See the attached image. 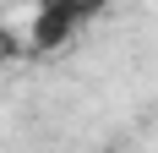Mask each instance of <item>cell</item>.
Wrapping results in <instances>:
<instances>
[{
    "instance_id": "1",
    "label": "cell",
    "mask_w": 158,
    "mask_h": 153,
    "mask_svg": "<svg viewBox=\"0 0 158 153\" xmlns=\"http://www.w3.org/2000/svg\"><path fill=\"white\" fill-rule=\"evenodd\" d=\"M104 6H109V0H38V11H33V49H38V55L65 49L87 22H98Z\"/></svg>"
}]
</instances>
